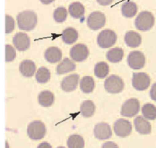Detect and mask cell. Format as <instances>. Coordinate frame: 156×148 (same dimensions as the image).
Returning a JSON list of instances; mask_svg holds the SVG:
<instances>
[{
  "instance_id": "6da1fadb",
  "label": "cell",
  "mask_w": 156,
  "mask_h": 148,
  "mask_svg": "<svg viewBox=\"0 0 156 148\" xmlns=\"http://www.w3.org/2000/svg\"><path fill=\"white\" fill-rule=\"evenodd\" d=\"M18 28L21 30L29 31L34 29L37 23V15L31 10L20 12L16 17Z\"/></svg>"
},
{
  "instance_id": "7a4b0ae2",
  "label": "cell",
  "mask_w": 156,
  "mask_h": 148,
  "mask_svg": "<svg viewBox=\"0 0 156 148\" xmlns=\"http://www.w3.org/2000/svg\"><path fill=\"white\" fill-rule=\"evenodd\" d=\"M154 23V16L148 11H143L140 13L135 20L136 28L141 31L149 30L153 27Z\"/></svg>"
},
{
  "instance_id": "3957f363",
  "label": "cell",
  "mask_w": 156,
  "mask_h": 148,
  "mask_svg": "<svg viewBox=\"0 0 156 148\" xmlns=\"http://www.w3.org/2000/svg\"><path fill=\"white\" fill-rule=\"evenodd\" d=\"M27 135L29 137L34 140L42 139L46 132L45 125L41 121H34L27 127Z\"/></svg>"
},
{
  "instance_id": "277c9868",
  "label": "cell",
  "mask_w": 156,
  "mask_h": 148,
  "mask_svg": "<svg viewBox=\"0 0 156 148\" xmlns=\"http://www.w3.org/2000/svg\"><path fill=\"white\" fill-rule=\"evenodd\" d=\"M117 36L115 32L110 29H105L101 31L98 36V45L102 48H108L115 44Z\"/></svg>"
},
{
  "instance_id": "5b68a950",
  "label": "cell",
  "mask_w": 156,
  "mask_h": 148,
  "mask_svg": "<svg viewBox=\"0 0 156 148\" xmlns=\"http://www.w3.org/2000/svg\"><path fill=\"white\" fill-rule=\"evenodd\" d=\"M124 83L121 77L116 75H112L104 82V88L106 91L112 94L119 93L122 91Z\"/></svg>"
},
{
  "instance_id": "8992f818",
  "label": "cell",
  "mask_w": 156,
  "mask_h": 148,
  "mask_svg": "<svg viewBox=\"0 0 156 148\" xmlns=\"http://www.w3.org/2000/svg\"><path fill=\"white\" fill-rule=\"evenodd\" d=\"M140 108L138 100L135 98H131L127 100L122 105L121 114L126 117H132L139 112Z\"/></svg>"
},
{
  "instance_id": "52a82bcc",
  "label": "cell",
  "mask_w": 156,
  "mask_h": 148,
  "mask_svg": "<svg viewBox=\"0 0 156 148\" xmlns=\"http://www.w3.org/2000/svg\"><path fill=\"white\" fill-rule=\"evenodd\" d=\"M132 86L138 91L146 90L150 85V77L144 72H135L133 74L132 80Z\"/></svg>"
},
{
  "instance_id": "ba28073f",
  "label": "cell",
  "mask_w": 156,
  "mask_h": 148,
  "mask_svg": "<svg viewBox=\"0 0 156 148\" xmlns=\"http://www.w3.org/2000/svg\"><path fill=\"white\" fill-rule=\"evenodd\" d=\"M87 23L91 29L98 30L102 27L105 23V15L101 12H93L88 16Z\"/></svg>"
},
{
  "instance_id": "9c48e42d",
  "label": "cell",
  "mask_w": 156,
  "mask_h": 148,
  "mask_svg": "<svg viewBox=\"0 0 156 148\" xmlns=\"http://www.w3.org/2000/svg\"><path fill=\"white\" fill-rule=\"evenodd\" d=\"M129 66L133 69H140L145 64V57L143 52L139 51H132L127 57Z\"/></svg>"
},
{
  "instance_id": "30bf717a",
  "label": "cell",
  "mask_w": 156,
  "mask_h": 148,
  "mask_svg": "<svg viewBox=\"0 0 156 148\" xmlns=\"http://www.w3.org/2000/svg\"><path fill=\"white\" fill-rule=\"evenodd\" d=\"M69 54L71 58L74 61L82 62L88 57L89 51L87 46L79 43L71 48Z\"/></svg>"
},
{
  "instance_id": "8fae6325",
  "label": "cell",
  "mask_w": 156,
  "mask_h": 148,
  "mask_svg": "<svg viewBox=\"0 0 156 148\" xmlns=\"http://www.w3.org/2000/svg\"><path fill=\"white\" fill-rule=\"evenodd\" d=\"M114 132L119 137H126L132 132V124L130 121L124 119H119L113 125Z\"/></svg>"
},
{
  "instance_id": "7c38bea8",
  "label": "cell",
  "mask_w": 156,
  "mask_h": 148,
  "mask_svg": "<svg viewBox=\"0 0 156 148\" xmlns=\"http://www.w3.org/2000/svg\"><path fill=\"white\" fill-rule=\"evenodd\" d=\"M94 135L96 138L101 140L110 138L112 135L110 126L105 122L97 124L94 128Z\"/></svg>"
},
{
  "instance_id": "4fadbf2b",
  "label": "cell",
  "mask_w": 156,
  "mask_h": 148,
  "mask_svg": "<svg viewBox=\"0 0 156 148\" xmlns=\"http://www.w3.org/2000/svg\"><path fill=\"white\" fill-rule=\"evenodd\" d=\"M13 43L15 47L20 51L27 50L30 46V38L26 33L18 32L13 38Z\"/></svg>"
},
{
  "instance_id": "5bb4252c",
  "label": "cell",
  "mask_w": 156,
  "mask_h": 148,
  "mask_svg": "<svg viewBox=\"0 0 156 148\" xmlns=\"http://www.w3.org/2000/svg\"><path fill=\"white\" fill-rule=\"evenodd\" d=\"M79 79L77 74H73L66 76L61 82V88L66 92L72 91L77 88Z\"/></svg>"
},
{
  "instance_id": "9a60e30c",
  "label": "cell",
  "mask_w": 156,
  "mask_h": 148,
  "mask_svg": "<svg viewBox=\"0 0 156 148\" xmlns=\"http://www.w3.org/2000/svg\"><path fill=\"white\" fill-rule=\"evenodd\" d=\"M134 125L136 130L140 134L147 135L151 132L150 123L141 116H138L134 119Z\"/></svg>"
},
{
  "instance_id": "2e32d148",
  "label": "cell",
  "mask_w": 156,
  "mask_h": 148,
  "mask_svg": "<svg viewBox=\"0 0 156 148\" xmlns=\"http://www.w3.org/2000/svg\"><path fill=\"white\" fill-rule=\"evenodd\" d=\"M36 69L34 62L30 60H24L21 62L20 65V71L21 74L26 77H32Z\"/></svg>"
},
{
  "instance_id": "e0dca14e",
  "label": "cell",
  "mask_w": 156,
  "mask_h": 148,
  "mask_svg": "<svg viewBox=\"0 0 156 148\" xmlns=\"http://www.w3.org/2000/svg\"><path fill=\"white\" fill-rule=\"evenodd\" d=\"M62 54L61 50L55 46H52L48 48L44 53L45 59L52 63H56L60 61L62 58Z\"/></svg>"
},
{
  "instance_id": "ac0fdd59",
  "label": "cell",
  "mask_w": 156,
  "mask_h": 148,
  "mask_svg": "<svg viewBox=\"0 0 156 148\" xmlns=\"http://www.w3.org/2000/svg\"><path fill=\"white\" fill-rule=\"evenodd\" d=\"M124 41L128 46L136 48L140 46L141 43V37L136 32L129 31L124 36Z\"/></svg>"
},
{
  "instance_id": "d6986e66",
  "label": "cell",
  "mask_w": 156,
  "mask_h": 148,
  "mask_svg": "<svg viewBox=\"0 0 156 148\" xmlns=\"http://www.w3.org/2000/svg\"><path fill=\"white\" fill-rule=\"evenodd\" d=\"M76 64L68 58H65L57 66V74L58 75L65 74L74 71L76 69Z\"/></svg>"
},
{
  "instance_id": "ffe728a7",
  "label": "cell",
  "mask_w": 156,
  "mask_h": 148,
  "mask_svg": "<svg viewBox=\"0 0 156 148\" xmlns=\"http://www.w3.org/2000/svg\"><path fill=\"white\" fill-rule=\"evenodd\" d=\"M68 11L72 17L80 19L84 16L85 8L79 2H74L69 5Z\"/></svg>"
},
{
  "instance_id": "44dd1931",
  "label": "cell",
  "mask_w": 156,
  "mask_h": 148,
  "mask_svg": "<svg viewBox=\"0 0 156 148\" xmlns=\"http://www.w3.org/2000/svg\"><path fill=\"white\" fill-rule=\"evenodd\" d=\"M62 38L66 44H73L76 42L78 38V32L73 27L66 28L62 32Z\"/></svg>"
},
{
  "instance_id": "7402d4cb",
  "label": "cell",
  "mask_w": 156,
  "mask_h": 148,
  "mask_svg": "<svg viewBox=\"0 0 156 148\" xmlns=\"http://www.w3.org/2000/svg\"><path fill=\"white\" fill-rule=\"evenodd\" d=\"M39 104L45 107L51 106L54 100V96L52 92L48 90L42 91L38 96Z\"/></svg>"
},
{
  "instance_id": "603a6c76",
  "label": "cell",
  "mask_w": 156,
  "mask_h": 148,
  "mask_svg": "<svg viewBox=\"0 0 156 148\" xmlns=\"http://www.w3.org/2000/svg\"><path fill=\"white\" fill-rule=\"evenodd\" d=\"M124 56V51L121 48H114L110 49L106 54L107 59L112 63L120 62Z\"/></svg>"
},
{
  "instance_id": "cb8c5ba5",
  "label": "cell",
  "mask_w": 156,
  "mask_h": 148,
  "mask_svg": "<svg viewBox=\"0 0 156 148\" xmlns=\"http://www.w3.org/2000/svg\"><path fill=\"white\" fill-rule=\"evenodd\" d=\"M137 10V5L133 2H126L121 7L122 14L126 18H132L134 16L136 15Z\"/></svg>"
},
{
  "instance_id": "d4e9b609",
  "label": "cell",
  "mask_w": 156,
  "mask_h": 148,
  "mask_svg": "<svg viewBox=\"0 0 156 148\" xmlns=\"http://www.w3.org/2000/svg\"><path fill=\"white\" fill-rule=\"evenodd\" d=\"M96 107L94 104L91 100H85L83 101L80 108L81 115L85 118L91 117L93 115L95 111Z\"/></svg>"
},
{
  "instance_id": "484cf974",
  "label": "cell",
  "mask_w": 156,
  "mask_h": 148,
  "mask_svg": "<svg viewBox=\"0 0 156 148\" xmlns=\"http://www.w3.org/2000/svg\"><path fill=\"white\" fill-rule=\"evenodd\" d=\"M94 81L91 76H84L80 81V90L85 93H90L94 88Z\"/></svg>"
},
{
  "instance_id": "4316f807",
  "label": "cell",
  "mask_w": 156,
  "mask_h": 148,
  "mask_svg": "<svg viewBox=\"0 0 156 148\" xmlns=\"http://www.w3.org/2000/svg\"><path fill=\"white\" fill-rule=\"evenodd\" d=\"M84 139L79 135H71L67 140V146L68 148H83Z\"/></svg>"
},
{
  "instance_id": "83f0119b",
  "label": "cell",
  "mask_w": 156,
  "mask_h": 148,
  "mask_svg": "<svg viewBox=\"0 0 156 148\" xmlns=\"http://www.w3.org/2000/svg\"><path fill=\"white\" fill-rule=\"evenodd\" d=\"M94 71L96 77L100 79H103L108 75L109 72V66L107 63L100 62L96 64Z\"/></svg>"
},
{
  "instance_id": "f1b7e54d",
  "label": "cell",
  "mask_w": 156,
  "mask_h": 148,
  "mask_svg": "<svg viewBox=\"0 0 156 148\" xmlns=\"http://www.w3.org/2000/svg\"><path fill=\"white\" fill-rule=\"evenodd\" d=\"M143 115L146 119L153 120L156 119V107L152 104H144L141 109Z\"/></svg>"
},
{
  "instance_id": "f546056e",
  "label": "cell",
  "mask_w": 156,
  "mask_h": 148,
  "mask_svg": "<svg viewBox=\"0 0 156 148\" xmlns=\"http://www.w3.org/2000/svg\"><path fill=\"white\" fill-rule=\"evenodd\" d=\"M51 73L49 70L46 67H40L35 75V79L38 83H46L50 79Z\"/></svg>"
},
{
  "instance_id": "4dcf8cb0",
  "label": "cell",
  "mask_w": 156,
  "mask_h": 148,
  "mask_svg": "<svg viewBox=\"0 0 156 148\" xmlns=\"http://www.w3.org/2000/svg\"><path fill=\"white\" fill-rule=\"evenodd\" d=\"M54 20L58 23H62L66 20L67 17V10L63 7L57 8L53 13Z\"/></svg>"
},
{
  "instance_id": "1f68e13d",
  "label": "cell",
  "mask_w": 156,
  "mask_h": 148,
  "mask_svg": "<svg viewBox=\"0 0 156 148\" xmlns=\"http://www.w3.org/2000/svg\"><path fill=\"white\" fill-rule=\"evenodd\" d=\"M16 57V51L13 47L11 45H5V61L7 62H11L15 59Z\"/></svg>"
},
{
  "instance_id": "d6a6232c",
  "label": "cell",
  "mask_w": 156,
  "mask_h": 148,
  "mask_svg": "<svg viewBox=\"0 0 156 148\" xmlns=\"http://www.w3.org/2000/svg\"><path fill=\"white\" fill-rule=\"evenodd\" d=\"M15 28V21L13 18L9 15H5V33H11Z\"/></svg>"
},
{
  "instance_id": "836d02e7",
  "label": "cell",
  "mask_w": 156,
  "mask_h": 148,
  "mask_svg": "<svg viewBox=\"0 0 156 148\" xmlns=\"http://www.w3.org/2000/svg\"><path fill=\"white\" fill-rule=\"evenodd\" d=\"M149 94H150L151 99L152 100L156 101V82L152 85L151 89L150 90Z\"/></svg>"
},
{
  "instance_id": "e575fe53",
  "label": "cell",
  "mask_w": 156,
  "mask_h": 148,
  "mask_svg": "<svg viewBox=\"0 0 156 148\" xmlns=\"http://www.w3.org/2000/svg\"><path fill=\"white\" fill-rule=\"evenodd\" d=\"M102 148H118V146L114 142L107 141L103 144Z\"/></svg>"
},
{
  "instance_id": "d590c367",
  "label": "cell",
  "mask_w": 156,
  "mask_h": 148,
  "mask_svg": "<svg viewBox=\"0 0 156 148\" xmlns=\"http://www.w3.org/2000/svg\"><path fill=\"white\" fill-rule=\"evenodd\" d=\"M97 2L101 5H108L113 0H96Z\"/></svg>"
},
{
  "instance_id": "8d00e7d4",
  "label": "cell",
  "mask_w": 156,
  "mask_h": 148,
  "mask_svg": "<svg viewBox=\"0 0 156 148\" xmlns=\"http://www.w3.org/2000/svg\"><path fill=\"white\" fill-rule=\"evenodd\" d=\"M37 148H52V146L47 142H42L38 146Z\"/></svg>"
},
{
  "instance_id": "74e56055",
  "label": "cell",
  "mask_w": 156,
  "mask_h": 148,
  "mask_svg": "<svg viewBox=\"0 0 156 148\" xmlns=\"http://www.w3.org/2000/svg\"><path fill=\"white\" fill-rule=\"evenodd\" d=\"M40 1L41 2V3H43L44 4H49L51 2H52L54 0H40Z\"/></svg>"
},
{
  "instance_id": "f35d334b",
  "label": "cell",
  "mask_w": 156,
  "mask_h": 148,
  "mask_svg": "<svg viewBox=\"0 0 156 148\" xmlns=\"http://www.w3.org/2000/svg\"><path fill=\"white\" fill-rule=\"evenodd\" d=\"M57 148H65V147H62V146H60V147H57Z\"/></svg>"
}]
</instances>
